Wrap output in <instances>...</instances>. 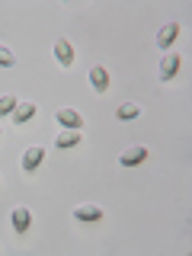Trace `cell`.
<instances>
[{"label": "cell", "instance_id": "5", "mask_svg": "<svg viewBox=\"0 0 192 256\" xmlns=\"http://www.w3.org/2000/svg\"><path fill=\"white\" fill-rule=\"evenodd\" d=\"M58 122L64 128H84V116L77 109H58Z\"/></svg>", "mask_w": 192, "mask_h": 256}, {"label": "cell", "instance_id": "13", "mask_svg": "<svg viewBox=\"0 0 192 256\" xmlns=\"http://www.w3.org/2000/svg\"><path fill=\"white\" fill-rule=\"evenodd\" d=\"M16 106H20V100H16L13 93H4V96H0V116H4V112H13Z\"/></svg>", "mask_w": 192, "mask_h": 256}, {"label": "cell", "instance_id": "2", "mask_svg": "<svg viewBox=\"0 0 192 256\" xmlns=\"http://www.w3.org/2000/svg\"><path fill=\"white\" fill-rule=\"evenodd\" d=\"M42 160H45V148L32 144V148H26V154H22V170H26V173L38 170V166H42Z\"/></svg>", "mask_w": 192, "mask_h": 256}, {"label": "cell", "instance_id": "6", "mask_svg": "<svg viewBox=\"0 0 192 256\" xmlns=\"http://www.w3.org/2000/svg\"><path fill=\"white\" fill-rule=\"evenodd\" d=\"M176 36H180V22H166V26L160 29V36H157V45L160 48H170L176 42Z\"/></svg>", "mask_w": 192, "mask_h": 256}, {"label": "cell", "instance_id": "3", "mask_svg": "<svg viewBox=\"0 0 192 256\" xmlns=\"http://www.w3.org/2000/svg\"><path fill=\"white\" fill-rule=\"evenodd\" d=\"M54 58H58L64 68H70V64H74V45H70L68 38H58V42H54Z\"/></svg>", "mask_w": 192, "mask_h": 256}, {"label": "cell", "instance_id": "14", "mask_svg": "<svg viewBox=\"0 0 192 256\" xmlns=\"http://www.w3.org/2000/svg\"><path fill=\"white\" fill-rule=\"evenodd\" d=\"M13 64H16V54L6 45H0V68H13Z\"/></svg>", "mask_w": 192, "mask_h": 256}, {"label": "cell", "instance_id": "12", "mask_svg": "<svg viewBox=\"0 0 192 256\" xmlns=\"http://www.w3.org/2000/svg\"><path fill=\"white\" fill-rule=\"evenodd\" d=\"M116 116L122 118V122H128V118H138L141 116V106H134V102H122V106L116 109Z\"/></svg>", "mask_w": 192, "mask_h": 256}, {"label": "cell", "instance_id": "10", "mask_svg": "<svg viewBox=\"0 0 192 256\" xmlns=\"http://www.w3.org/2000/svg\"><path fill=\"white\" fill-rule=\"evenodd\" d=\"M90 84H93V86H96L100 93H102V90H109V70L96 64V68L90 70Z\"/></svg>", "mask_w": 192, "mask_h": 256}, {"label": "cell", "instance_id": "7", "mask_svg": "<svg viewBox=\"0 0 192 256\" xmlns=\"http://www.w3.org/2000/svg\"><path fill=\"white\" fill-rule=\"evenodd\" d=\"M29 224H32V214H29V208H26V205L13 208V228L20 230V234H26V230H29Z\"/></svg>", "mask_w": 192, "mask_h": 256}, {"label": "cell", "instance_id": "8", "mask_svg": "<svg viewBox=\"0 0 192 256\" xmlns=\"http://www.w3.org/2000/svg\"><path fill=\"white\" fill-rule=\"evenodd\" d=\"M74 218L77 221H100L102 218V208L100 205H77L74 208Z\"/></svg>", "mask_w": 192, "mask_h": 256}, {"label": "cell", "instance_id": "4", "mask_svg": "<svg viewBox=\"0 0 192 256\" xmlns=\"http://www.w3.org/2000/svg\"><path fill=\"white\" fill-rule=\"evenodd\" d=\"M176 70H180V52H170L164 61H160V80H170Z\"/></svg>", "mask_w": 192, "mask_h": 256}, {"label": "cell", "instance_id": "1", "mask_svg": "<svg viewBox=\"0 0 192 256\" xmlns=\"http://www.w3.org/2000/svg\"><path fill=\"white\" fill-rule=\"evenodd\" d=\"M144 160H148V148H144V144H132V148L122 150L118 164L122 166H138V164H144Z\"/></svg>", "mask_w": 192, "mask_h": 256}, {"label": "cell", "instance_id": "11", "mask_svg": "<svg viewBox=\"0 0 192 256\" xmlns=\"http://www.w3.org/2000/svg\"><path fill=\"white\" fill-rule=\"evenodd\" d=\"M58 148H74V144H80V128H68V132L58 134Z\"/></svg>", "mask_w": 192, "mask_h": 256}, {"label": "cell", "instance_id": "9", "mask_svg": "<svg viewBox=\"0 0 192 256\" xmlns=\"http://www.w3.org/2000/svg\"><path fill=\"white\" fill-rule=\"evenodd\" d=\"M32 116H36V102H20V106L13 109V122L16 125H26Z\"/></svg>", "mask_w": 192, "mask_h": 256}]
</instances>
